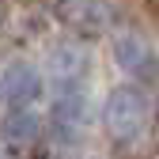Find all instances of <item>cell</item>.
<instances>
[{
	"instance_id": "obj_1",
	"label": "cell",
	"mask_w": 159,
	"mask_h": 159,
	"mask_svg": "<svg viewBox=\"0 0 159 159\" xmlns=\"http://www.w3.org/2000/svg\"><path fill=\"white\" fill-rule=\"evenodd\" d=\"M144 117H148V102H144L140 91L121 87V91L110 95V102H106V125L117 136H133L136 129L144 125Z\"/></svg>"
},
{
	"instance_id": "obj_2",
	"label": "cell",
	"mask_w": 159,
	"mask_h": 159,
	"mask_svg": "<svg viewBox=\"0 0 159 159\" xmlns=\"http://www.w3.org/2000/svg\"><path fill=\"white\" fill-rule=\"evenodd\" d=\"M34 133H38V117L34 114H27V110H15L8 121H4V136L8 140H34Z\"/></svg>"
}]
</instances>
